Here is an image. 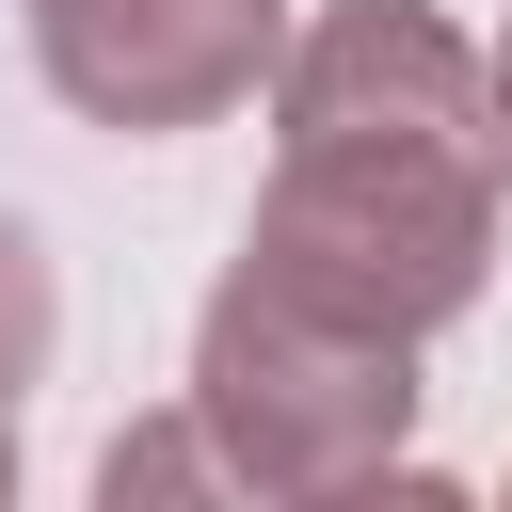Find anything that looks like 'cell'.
<instances>
[{"mask_svg":"<svg viewBox=\"0 0 512 512\" xmlns=\"http://www.w3.org/2000/svg\"><path fill=\"white\" fill-rule=\"evenodd\" d=\"M496 176L512 112H272L240 256L384 336H448L496 288Z\"/></svg>","mask_w":512,"mask_h":512,"instance_id":"1","label":"cell"},{"mask_svg":"<svg viewBox=\"0 0 512 512\" xmlns=\"http://www.w3.org/2000/svg\"><path fill=\"white\" fill-rule=\"evenodd\" d=\"M416 352L432 336H384L256 256H224L208 320H192V416L224 432V464L256 496H368V480H416L400 432H416Z\"/></svg>","mask_w":512,"mask_h":512,"instance_id":"2","label":"cell"},{"mask_svg":"<svg viewBox=\"0 0 512 512\" xmlns=\"http://www.w3.org/2000/svg\"><path fill=\"white\" fill-rule=\"evenodd\" d=\"M32 80L112 144H176L288 80V0H32Z\"/></svg>","mask_w":512,"mask_h":512,"instance_id":"3","label":"cell"},{"mask_svg":"<svg viewBox=\"0 0 512 512\" xmlns=\"http://www.w3.org/2000/svg\"><path fill=\"white\" fill-rule=\"evenodd\" d=\"M48 336H64V288H48V240L0 208V496H16V400L48 384Z\"/></svg>","mask_w":512,"mask_h":512,"instance_id":"4","label":"cell"},{"mask_svg":"<svg viewBox=\"0 0 512 512\" xmlns=\"http://www.w3.org/2000/svg\"><path fill=\"white\" fill-rule=\"evenodd\" d=\"M192 480H240L224 464V432L192 416V384H176V416H144V432H112V464H96V496L128 512V496H192Z\"/></svg>","mask_w":512,"mask_h":512,"instance_id":"5","label":"cell"},{"mask_svg":"<svg viewBox=\"0 0 512 512\" xmlns=\"http://www.w3.org/2000/svg\"><path fill=\"white\" fill-rule=\"evenodd\" d=\"M496 112H512V32H496Z\"/></svg>","mask_w":512,"mask_h":512,"instance_id":"6","label":"cell"}]
</instances>
